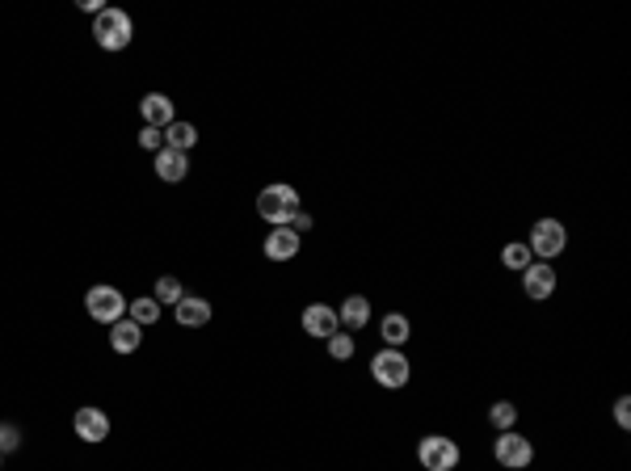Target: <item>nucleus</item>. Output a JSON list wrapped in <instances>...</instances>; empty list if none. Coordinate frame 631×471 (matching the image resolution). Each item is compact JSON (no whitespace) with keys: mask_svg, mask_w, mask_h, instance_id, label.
<instances>
[{"mask_svg":"<svg viewBox=\"0 0 631 471\" xmlns=\"http://www.w3.org/2000/svg\"><path fill=\"white\" fill-rule=\"evenodd\" d=\"M379 337H384L387 349H404L412 337V320L404 316V312H387V316L379 320Z\"/></svg>","mask_w":631,"mask_h":471,"instance_id":"obj_14","label":"nucleus"},{"mask_svg":"<svg viewBox=\"0 0 631 471\" xmlns=\"http://www.w3.org/2000/svg\"><path fill=\"white\" fill-rule=\"evenodd\" d=\"M0 463H4V455H0Z\"/></svg>","mask_w":631,"mask_h":471,"instance_id":"obj_29","label":"nucleus"},{"mask_svg":"<svg viewBox=\"0 0 631 471\" xmlns=\"http://www.w3.org/2000/svg\"><path fill=\"white\" fill-rule=\"evenodd\" d=\"M526 249H531V257H535V261H556V257L568 249V227H564L560 219L543 215V219H535V227H531Z\"/></svg>","mask_w":631,"mask_h":471,"instance_id":"obj_3","label":"nucleus"},{"mask_svg":"<svg viewBox=\"0 0 631 471\" xmlns=\"http://www.w3.org/2000/svg\"><path fill=\"white\" fill-rule=\"evenodd\" d=\"M417 463L426 471H454L463 463V450H459V442L446 438V433H426V438L417 442Z\"/></svg>","mask_w":631,"mask_h":471,"instance_id":"obj_5","label":"nucleus"},{"mask_svg":"<svg viewBox=\"0 0 631 471\" xmlns=\"http://www.w3.org/2000/svg\"><path fill=\"white\" fill-rule=\"evenodd\" d=\"M337 320H341L345 333H358L371 324V299L367 295H345V304L337 307Z\"/></svg>","mask_w":631,"mask_h":471,"instance_id":"obj_12","label":"nucleus"},{"mask_svg":"<svg viewBox=\"0 0 631 471\" xmlns=\"http://www.w3.org/2000/svg\"><path fill=\"white\" fill-rule=\"evenodd\" d=\"M17 446H22V430L4 421V425H0V455H9V450H17Z\"/></svg>","mask_w":631,"mask_h":471,"instance_id":"obj_24","label":"nucleus"},{"mask_svg":"<svg viewBox=\"0 0 631 471\" xmlns=\"http://www.w3.org/2000/svg\"><path fill=\"white\" fill-rule=\"evenodd\" d=\"M303 249V236L295 232V227H270V236H265V257L270 261H295Z\"/></svg>","mask_w":631,"mask_h":471,"instance_id":"obj_11","label":"nucleus"},{"mask_svg":"<svg viewBox=\"0 0 631 471\" xmlns=\"http://www.w3.org/2000/svg\"><path fill=\"white\" fill-rule=\"evenodd\" d=\"M110 346H114V354H135V349L143 346V329H139L131 316L114 320L110 324Z\"/></svg>","mask_w":631,"mask_h":471,"instance_id":"obj_16","label":"nucleus"},{"mask_svg":"<svg viewBox=\"0 0 631 471\" xmlns=\"http://www.w3.org/2000/svg\"><path fill=\"white\" fill-rule=\"evenodd\" d=\"M324 346H329V354H333V358H337V362H350V358H354V354H358L354 337L345 333V329H337V333H333L329 341H324Z\"/></svg>","mask_w":631,"mask_h":471,"instance_id":"obj_23","label":"nucleus"},{"mask_svg":"<svg viewBox=\"0 0 631 471\" xmlns=\"http://www.w3.org/2000/svg\"><path fill=\"white\" fill-rule=\"evenodd\" d=\"M531 261H535V257H531V249H526V240H509L506 249H501V265L514 270V274H522Z\"/></svg>","mask_w":631,"mask_h":471,"instance_id":"obj_21","label":"nucleus"},{"mask_svg":"<svg viewBox=\"0 0 631 471\" xmlns=\"http://www.w3.org/2000/svg\"><path fill=\"white\" fill-rule=\"evenodd\" d=\"M615 425L618 430H631V396H618L615 400Z\"/></svg>","mask_w":631,"mask_h":471,"instance_id":"obj_26","label":"nucleus"},{"mask_svg":"<svg viewBox=\"0 0 631 471\" xmlns=\"http://www.w3.org/2000/svg\"><path fill=\"white\" fill-rule=\"evenodd\" d=\"M72 430H76V438L89 446L106 442L110 438V416L101 413L97 404H84V408H76V416H72Z\"/></svg>","mask_w":631,"mask_h":471,"instance_id":"obj_9","label":"nucleus"},{"mask_svg":"<svg viewBox=\"0 0 631 471\" xmlns=\"http://www.w3.org/2000/svg\"><path fill=\"white\" fill-rule=\"evenodd\" d=\"M299 324H303V333L320 337V341H329V337L341 329V320H337V307L333 304H307L303 307V316H299Z\"/></svg>","mask_w":631,"mask_h":471,"instance_id":"obj_10","label":"nucleus"},{"mask_svg":"<svg viewBox=\"0 0 631 471\" xmlns=\"http://www.w3.org/2000/svg\"><path fill=\"white\" fill-rule=\"evenodd\" d=\"M488 425H493L497 433L514 430V425H518V404H514V400H497L493 408H488Z\"/></svg>","mask_w":631,"mask_h":471,"instance_id":"obj_20","label":"nucleus"},{"mask_svg":"<svg viewBox=\"0 0 631 471\" xmlns=\"http://www.w3.org/2000/svg\"><path fill=\"white\" fill-rule=\"evenodd\" d=\"M131 39H135V21H131V13L126 9H101V13L93 17V42L101 47V51H126L131 47Z\"/></svg>","mask_w":631,"mask_h":471,"instance_id":"obj_2","label":"nucleus"},{"mask_svg":"<svg viewBox=\"0 0 631 471\" xmlns=\"http://www.w3.org/2000/svg\"><path fill=\"white\" fill-rule=\"evenodd\" d=\"M84 312H89L97 324H106V329H110L114 320L126 316V295L118 291V287H110V282L89 287V291H84Z\"/></svg>","mask_w":631,"mask_h":471,"instance_id":"obj_7","label":"nucleus"},{"mask_svg":"<svg viewBox=\"0 0 631 471\" xmlns=\"http://www.w3.org/2000/svg\"><path fill=\"white\" fill-rule=\"evenodd\" d=\"M173 316H177L181 329H203V324H211V304H206L203 295H186V299L173 307Z\"/></svg>","mask_w":631,"mask_h":471,"instance_id":"obj_15","label":"nucleus"},{"mask_svg":"<svg viewBox=\"0 0 631 471\" xmlns=\"http://www.w3.org/2000/svg\"><path fill=\"white\" fill-rule=\"evenodd\" d=\"M151 168H156V177L160 181H186V173H190V156L173 152V148H160L156 160H151Z\"/></svg>","mask_w":631,"mask_h":471,"instance_id":"obj_17","label":"nucleus"},{"mask_svg":"<svg viewBox=\"0 0 631 471\" xmlns=\"http://www.w3.org/2000/svg\"><path fill=\"white\" fill-rule=\"evenodd\" d=\"M139 118H143V126L165 131V126L173 123V101H169V93H143V101H139Z\"/></svg>","mask_w":631,"mask_h":471,"instance_id":"obj_13","label":"nucleus"},{"mask_svg":"<svg viewBox=\"0 0 631 471\" xmlns=\"http://www.w3.org/2000/svg\"><path fill=\"white\" fill-rule=\"evenodd\" d=\"M160 312H165V307L156 304V299H135V304H126V316L135 320L139 329H148V324H156V320H160Z\"/></svg>","mask_w":631,"mask_h":471,"instance_id":"obj_22","label":"nucleus"},{"mask_svg":"<svg viewBox=\"0 0 631 471\" xmlns=\"http://www.w3.org/2000/svg\"><path fill=\"white\" fill-rule=\"evenodd\" d=\"M299 190L295 185H287V181H274V185H265L257 194V215L270 227H287L295 215H299Z\"/></svg>","mask_w":631,"mask_h":471,"instance_id":"obj_1","label":"nucleus"},{"mask_svg":"<svg viewBox=\"0 0 631 471\" xmlns=\"http://www.w3.org/2000/svg\"><path fill=\"white\" fill-rule=\"evenodd\" d=\"M371 379L379 383V388L387 391H400V388H409V379H412V362L404 349H379L371 358Z\"/></svg>","mask_w":631,"mask_h":471,"instance_id":"obj_4","label":"nucleus"},{"mask_svg":"<svg viewBox=\"0 0 631 471\" xmlns=\"http://www.w3.org/2000/svg\"><path fill=\"white\" fill-rule=\"evenodd\" d=\"M81 9H84V13H101V9H106V4H101V0H81Z\"/></svg>","mask_w":631,"mask_h":471,"instance_id":"obj_28","label":"nucleus"},{"mask_svg":"<svg viewBox=\"0 0 631 471\" xmlns=\"http://www.w3.org/2000/svg\"><path fill=\"white\" fill-rule=\"evenodd\" d=\"M290 227H295V232H312V215H303V210H299V215H295V219H290Z\"/></svg>","mask_w":631,"mask_h":471,"instance_id":"obj_27","label":"nucleus"},{"mask_svg":"<svg viewBox=\"0 0 631 471\" xmlns=\"http://www.w3.org/2000/svg\"><path fill=\"white\" fill-rule=\"evenodd\" d=\"M522 295L531 299V304H548L551 295H556V265L551 261H531L522 270Z\"/></svg>","mask_w":631,"mask_h":471,"instance_id":"obj_8","label":"nucleus"},{"mask_svg":"<svg viewBox=\"0 0 631 471\" xmlns=\"http://www.w3.org/2000/svg\"><path fill=\"white\" fill-rule=\"evenodd\" d=\"M139 148H148V152H160V148H165V131H156V126H143V131H139Z\"/></svg>","mask_w":631,"mask_h":471,"instance_id":"obj_25","label":"nucleus"},{"mask_svg":"<svg viewBox=\"0 0 631 471\" xmlns=\"http://www.w3.org/2000/svg\"><path fill=\"white\" fill-rule=\"evenodd\" d=\"M151 299H156L160 307H177L181 299H186V287H181L173 274H165V278H156V291H151Z\"/></svg>","mask_w":631,"mask_h":471,"instance_id":"obj_19","label":"nucleus"},{"mask_svg":"<svg viewBox=\"0 0 631 471\" xmlns=\"http://www.w3.org/2000/svg\"><path fill=\"white\" fill-rule=\"evenodd\" d=\"M194 143H198V126H194V123H186V118H173V123L165 126V148L190 156Z\"/></svg>","mask_w":631,"mask_h":471,"instance_id":"obj_18","label":"nucleus"},{"mask_svg":"<svg viewBox=\"0 0 631 471\" xmlns=\"http://www.w3.org/2000/svg\"><path fill=\"white\" fill-rule=\"evenodd\" d=\"M493 458H497V467H506V471H526L535 463V442L518 430H506L493 438Z\"/></svg>","mask_w":631,"mask_h":471,"instance_id":"obj_6","label":"nucleus"}]
</instances>
